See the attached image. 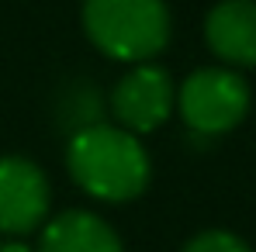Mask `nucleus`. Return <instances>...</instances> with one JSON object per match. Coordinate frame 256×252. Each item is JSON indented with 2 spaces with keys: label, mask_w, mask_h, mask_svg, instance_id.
I'll use <instances>...</instances> for the list:
<instances>
[{
  "label": "nucleus",
  "mask_w": 256,
  "mask_h": 252,
  "mask_svg": "<svg viewBox=\"0 0 256 252\" xmlns=\"http://www.w3.org/2000/svg\"><path fill=\"white\" fill-rule=\"evenodd\" d=\"M66 169L86 197L104 204H128L142 197L152 180V159L142 138L111 121H94L70 135Z\"/></svg>",
  "instance_id": "obj_1"
},
{
  "label": "nucleus",
  "mask_w": 256,
  "mask_h": 252,
  "mask_svg": "<svg viewBox=\"0 0 256 252\" xmlns=\"http://www.w3.org/2000/svg\"><path fill=\"white\" fill-rule=\"evenodd\" d=\"M90 45L114 62H152L170 45L166 0H84L80 10Z\"/></svg>",
  "instance_id": "obj_2"
},
{
  "label": "nucleus",
  "mask_w": 256,
  "mask_h": 252,
  "mask_svg": "<svg viewBox=\"0 0 256 252\" xmlns=\"http://www.w3.org/2000/svg\"><path fill=\"white\" fill-rule=\"evenodd\" d=\"M253 93L239 69L228 66H204L184 76L176 86V111L194 135L218 138L239 128L250 114Z\"/></svg>",
  "instance_id": "obj_3"
},
{
  "label": "nucleus",
  "mask_w": 256,
  "mask_h": 252,
  "mask_svg": "<svg viewBox=\"0 0 256 252\" xmlns=\"http://www.w3.org/2000/svg\"><path fill=\"white\" fill-rule=\"evenodd\" d=\"M108 104H111L114 125L142 138L170 121V114L176 111V83L163 66L138 62V66H128V73L114 83Z\"/></svg>",
  "instance_id": "obj_4"
},
{
  "label": "nucleus",
  "mask_w": 256,
  "mask_h": 252,
  "mask_svg": "<svg viewBox=\"0 0 256 252\" xmlns=\"http://www.w3.org/2000/svg\"><path fill=\"white\" fill-rule=\"evenodd\" d=\"M52 183L24 156H0V239H24L48 221Z\"/></svg>",
  "instance_id": "obj_5"
},
{
  "label": "nucleus",
  "mask_w": 256,
  "mask_h": 252,
  "mask_svg": "<svg viewBox=\"0 0 256 252\" xmlns=\"http://www.w3.org/2000/svg\"><path fill=\"white\" fill-rule=\"evenodd\" d=\"M204 42L228 69L256 66V0H218L204 17Z\"/></svg>",
  "instance_id": "obj_6"
},
{
  "label": "nucleus",
  "mask_w": 256,
  "mask_h": 252,
  "mask_svg": "<svg viewBox=\"0 0 256 252\" xmlns=\"http://www.w3.org/2000/svg\"><path fill=\"white\" fill-rule=\"evenodd\" d=\"M35 252H125V246L100 214L70 208L38 228Z\"/></svg>",
  "instance_id": "obj_7"
},
{
  "label": "nucleus",
  "mask_w": 256,
  "mask_h": 252,
  "mask_svg": "<svg viewBox=\"0 0 256 252\" xmlns=\"http://www.w3.org/2000/svg\"><path fill=\"white\" fill-rule=\"evenodd\" d=\"M180 252H253L236 232H225V228H208V232H198Z\"/></svg>",
  "instance_id": "obj_8"
},
{
  "label": "nucleus",
  "mask_w": 256,
  "mask_h": 252,
  "mask_svg": "<svg viewBox=\"0 0 256 252\" xmlns=\"http://www.w3.org/2000/svg\"><path fill=\"white\" fill-rule=\"evenodd\" d=\"M0 252H35L24 239H0Z\"/></svg>",
  "instance_id": "obj_9"
}]
</instances>
